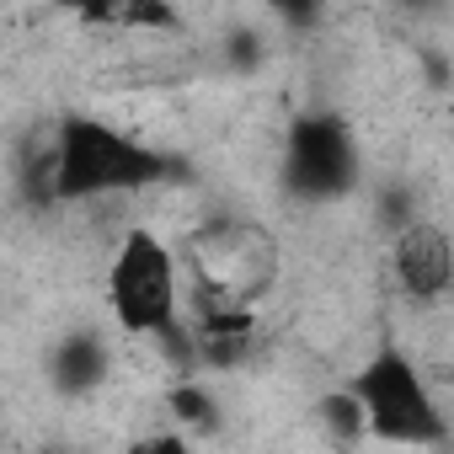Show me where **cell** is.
<instances>
[{"label": "cell", "instance_id": "1", "mask_svg": "<svg viewBox=\"0 0 454 454\" xmlns=\"http://www.w3.org/2000/svg\"><path fill=\"white\" fill-rule=\"evenodd\" d=\"M160 155L129 139L113 123L97 118H65L54 155H49V192L59 203H91V198H123L150 182H160Z\"/></svg>", "mask_w": 454, "mask_h": 454}, {"label": "cell", "instance_id": "3", "mask_svg": "<svg viewBox=\"0 0 454 454\" xmlns=\"http://www.w3.org/2000/svg\"><path fill=\"white\" fill-rule=\"evenodd\" d=\"M353 401L364 411V438L380 443H443V411L422 380V369L401 353V348H380L358 374H353Z\"/></svg>", "mask_w": 454, "mask_h": 454}, {"label": "cell", "instance_id": "6", "mask_svg": "<svg viewBox=\"0 0 454 454\" xmlns=\"http://www.w3.org/2000/svg\"><path fill=\"white\" fill-rule=\"evenodd\" d=\"M107 380V353L97 337H65L59 353H54V385L65 395H86Z\"/></svg>", "mask_w": 454, "mask_h": 454}, {"label": "cell", "instance_id": "5", "mask_svg": "<svg viewBox=\"0 0 454 454\" xmlns=\"http://www.w3.org/2000/svg\"><path fill=\"white\" fill-rule=\"evenodd\" d=\"M390 273H395V284L411 300H422V305L443 300L449 284H454V241H449V231H443L438 219L401 224L395 247H390Z\"/></svg>", "mask_w": 454, "mask_h": 454}, {"label": "cell", "instance_id": "4", "mask_svg": "<svg viewBox=\"0 0 454 454\" xmlns=\"http://www.w3.org/2000/svg\"><path fill=\"white\" fill-rule=\"evenodd\" d=\"M284 166H289V182L305 198H337L358 176V145L337 118H305L289 134Z\"/></svg>", "mask_w": 454, "mask_h": 454}, {"label": "cell", "instance_id": "2", "mask_svg": "<svg viewBox=\"0 0 454 454\" xmlns=\"http://www.w3.org/2000/svg\"><path fill=\"white\" fill-rule=\"evenodd\" d=\"M107 316L129 337H166L182 316V262L150 224L118 236L107 257Z\"/></svg>", "mask_w": 454, "mask_h": 454}, {"label": "cell", "instance_id": "7", "mask_svg": "<svg viewBox=\"0 0 454 454\" xmlns=\"http://www.w3.org/2000/svg\"><path fill=\"white\" fill-rule=\"evenodd\" d=\"M65 6H70L86 27H107V22H123L129 0H65Z\"/></svg>", "mask_w": 454, "mask_h": 454}]
</instances>
